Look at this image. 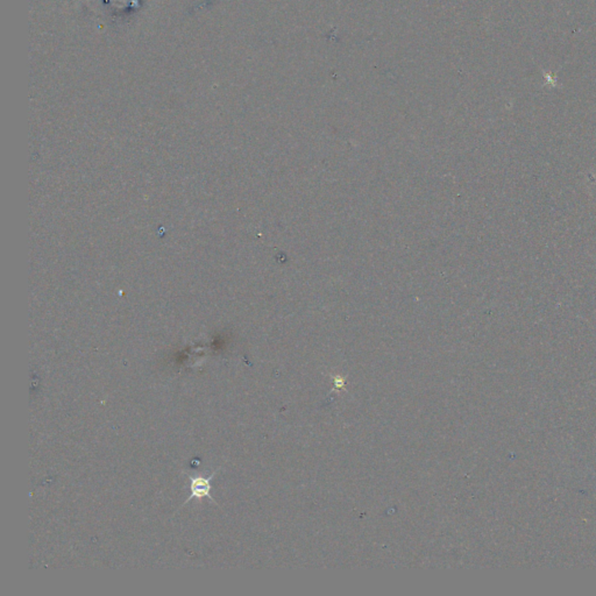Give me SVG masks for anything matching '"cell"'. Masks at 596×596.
<instances>
[{"label": "cell", "mask_w": 596, "mask_h": 596, "mask_svg": "<svg viewBox=\"0 0 596 596\" xmlns=\"http://www.w3.org/2000/svg\"><path fill=\"white\" fill-rule=\"evenodd\" d=\"M218 471L220 470L213 472L208 478H204V477H188L191 482V495L183 503V506L184 504H187L188 502H190L192 499H201L203 497H208V499H211L212 502L216 503L215 499L211 496V480L215 478V475L218 473Z\"/></svg>", "instance_id": "1"}]
</instances>
